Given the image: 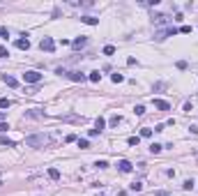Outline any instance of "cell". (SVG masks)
<instances>
[{
	"mask_svg": "<svg viewBox=\"0 0 198 196\" xmlns=\"http://www.w3.org/2000/svg\"><path fill=\"white\" fill-rule=\"evenodd\" d=\"M23 81H26V83H39V81H42V74L35 72V69H30V72L23 74Z\"/></svg>",
	"mask_w": 198,
	"mask_h": 196,
	"instance_id": "cell-4",
	"label": "cell"
},
{
	"mask_svg": "<svg viewBox=\"0 0 198 196\" xmlns=\"http://www.w3.org/2000/svg\"><path fill=\"white\" fill-rule=\"evenodd\" d=\"M129 189H131V191H143V182H138V180H136V182H131V185H129Z\"/></svg>",
	"mask_w": 198,
	"mask_h": 196,
	"instance_id": "cell-16",
	"label": "cell"
},
{
	"mask_svg": "<svg viewBox=\"0 0 198 196\" xmlns=\"http://www.w3.org/2000/svg\"><path fill=\"white\" fill-rule=\"evenodd\" d=\"M111 81H113V83H122V81H125V76L115 72V74H111Z\"/></svg>",
	"mask_w": 198,
	"mask_h": 196,
	"instance_id": "cell-17",
	"label": "cell"
},
{
	"mask_svg": "<svg viewBox=\"0 0 198 196\" xmlns=\"http://www.w3.org/2000/svg\"><path fill=\"white\" fill-rule=\"evenodd\" d=\"M7 56H9V51H7L5 46H0V58H7Z\"/></svg>",
	"mask_w": 198,
	"mask_h": 196,
	"instance_id": "cell-29",
	"label": "cell"
},
{
	"mask_svg": "<svg viewBox=\"0 0 198 196\" xmlns=\"http://www.w3.org/2000/svg\"><path fill=\"white\" fill-rule=\"evenodd\" d=\"M134 113H136V115H143V113H145V106H143V104H138V106L134 108Z\"/></svg>",
	"mask_w": 198,
	"mask_h": 196,
	"instance_id": "cell-26",
	"label": "cell"
},
{
	"mask_svg": "<svg viewBox=\"0 0 198 196\" xmlns=\"http://www.w3.org/2000/svg\"><path fill=\"white\" fill-rule=\"evenodd\" d=\"M81 21L88 23V26H97V23H99V19H94V16H81Z\"/></svg>",
	"mask_w": 198,
	"mask_h": 196,
	"instance_id": "cell-11",
	"label": "cell"
},
{
	"mask_svg": "<svg viewBox=\"0 0 198 196\" xmlns=\"http://www.w3.org/2000/svg\"><path fill=\"white\" fill-rule=\"evenodd\" d=\"M76 143H78V148H83V150H88V148H90V141H88V139H78Z\"/></svg>",
	"mask_w": 198,
	"mask_h": 196,
	"instance_id": "cell-19",
	"label": "cell"
},
{
	"mask_svg": "<svg viewBox=\"0 0 198 196\" xmlns=\"http://www.w3.org/2000/svg\"><path fill=\"white\" fill-rule=\"evenodd\" d=\"M99 196H106V194H99Z\"/></svg>",
	"mask_w": 198,
	"mask_h": 196,
	"instance_id": "cell-34",
	"label": "cell"
},
{
	"mask_svg": "<svg viewBox=\"0 0 198 196\" xmlns=\"http://www.w3.org/2000/svg\"><path fill=\"white\" fill-rule=\"evenodd\" d=\"M48 178H51V180H58V178H60V171L58 169H48Z\"/></svg>",
	"mask_w": 198,
	"mask_h": 196,
	"instance_id": "cell-18",
	"label": "cell"
},
{
	"mask_svg": "<svg viewBox=\"0 0 198 196\" xmlns=\"http://www.w3.org/2000/svg\"><path fill=\"white\" fill-rule=\"evenodd\" d=\"M152 23H154V26H166L168 16L166 14H154V16H152Z\"/></svg>",
	"mask_w": 198,
	"mask_h": 196,
	"instance_id": "cell-7",
	"label": "cell"
},
{
	"mask_svg": "<svg viewBox=\"0 0 198 196\" xmlns=\"http://www.w3.org/2000/svg\"><path fill=\"white\" fill-rule=\"evenodd\" d=\"M141 136H143V139H150V136H152V129L143 127V129H141Z\"/></svg>",
	"mask_w": 198,
	"mask_h": 196,
	"instance_id": "cell-23",
	"label": "cell"
},
{
	"mask_svg": "<svg viewBox=\"0 0 198 196\" xmlns=\"http://www.w3.org/2000/svg\"><path fill=\"white\" fill-rule=\"evenodd\" d=\"M161 150H164V145H159V143H152V145H150V152H152V155H159Z\"/></svg>",
	"mask_w": 198,
	"mask_h": 196,
	"instance_id": "cell-15",
	"label": "cell"
},
{
	"mask_svg": "<svg viewBox=\"0 0 198 196\" xmlns=\"http://www.w3.org/2000/svg\"><path fill=\"white\" fill-rule=\"evenodd\" d=\"M177 32H182V35H189V32H191V26H182V28H177Z\"/></svg>",
	"mask_w": 198,
	"mask_h": 196,
	"instance_id": "cell-27",
	"label": "cell"
},
{
	"mask_svg": "<svg viewBox=\"0 0 198 196\" xmlns=\"http://www.w3.org/2000/svg\"><path fill=\"white\" fill-rule=\"evenodd\" d=\"M127 143H129L131 148H134V145H138V143H141V139H138V136H129V139H127Z\"/></svg>",
	"mask_w": 198,
	"mask_h": 196,
	"instance_id": "cell-22",
	"label": "cell"
},
{
	"mask_svg": "<svg viewBox=\"0 0 198 196\" xmlns=\"http://www.w3.org/2000/svg\"><path fill=\"white\" fill-rule=\"evenodd\" d=\"M154 108H159V111H171V104L164 102V99H154Z\"/></svg>",
	"mask_w": 198,
	"mask_h": 196,
	"instance_id": "cell-9",
	"label": "cell"
},
{
	"mask_svg": "<svg viewBox=\"0 0 198 196\" xmlns=\"http://www.w3.org/2000/svg\"><path fill=\"white\" fill-rule=\"evenodd\" d=\"M94 166H97V169H108V162H106V159H97Z\"/></svg>",
	"mask_w": 198,
	"mask_h": 196,
	"instance_id": "cell-24",
	"label": "cell"
},
{
	"mask_svg": "<svg viewBox=\"0 0 198 196\" xmlns=\"http://www.w3.org/2000/svg\"><path fill=\"white\" fill-rule=\"evenodd\" d=\"M88 78H90L92 83H99V81H101V74H99L97 69H94V72H90V76H88Z\"/></svg>",
	"mask_w": 198,
	"mask_h": 196,
	"instance_id": "cell-14",
	"label": "cell"
},
{
	"mask_svg": "<svg viewBox=\"0 0 198 196\" xmlns=\"http://www.w3.org/2000/svg\"><path fill=\"white\" fill-rule=\"evenodd\" d=\"M39 49L46 53H53V49H55V42H53V37H44L42 42H39Z\"/></svg>",
	"mask_w": 198,
	"mask_h": 196,
	"instance_id": "cell-3",
	"label": "cell"
},
{
	"mask_svg": "<svg viewBox=\"0 0 198 196\" xmlns=\"http://www.w3.org/2000/svg\"><path fill=\"white\" fill-rule=\"evenodd\" d=\"M12 106V99H7V97H0V108H9Z\"/></svg>",
	"mask_w": 198,
	"mask_h": 196,
	"instance_id": "cell-20",
	"label": "cell"
},
{
	"mask_svg": "<svg viewBox=\"0 0 198 196\" xmlns=\"http://www.w3.org/2000/svg\"><path fill=\"white\" fill-rule=\"evenodd\" d=\"M26 115H28V118H42L44 113H39V111H37V108H32V111H28Z\"/></svg>",
	"mask_w": 198,
	"mask_h": 196,
	"instance_id": "cell-21",
	"label": "cell"
},
{
	"mask_svg": "<svg viewBox=\"0 0 198 196\" xmlns=\"http://www.w3.org/2000/svg\"><path fill=\"white\" fill-rule=\"evenodd\" d=\"M2 81H5L9 88H16V85H19V81H16L14 76H9V74H2Z\"/></svg>",
	"mask_w": 198,
	"mask_h": 196,
	"instance_id": "cell-10",
	"label": "cell"
},
{
	"mask_svg": "<svg viewBox=\"0 0 198 196\" xmlns=\"http://www.w3.org/2000/svg\"><path fill=\"white\" fill-rule=\"evenodd\" d=\"M65 141H67V143H74V141H78V139H76V136H74V134H69V136H67V139H65Z\"/></svg>",
	"mask_w": 198,
	"mask_h": 196,
	"instance_id": "cell-31",
	"label": "cell"
},
{
	"mask_svg": "<svg viewBox=\"0 0 198 196\" xmlns=\"http://www.w3.org/2000/svg\"><path fill=\"white\" fill-rule=\"evenodd\" d=\"M48 141H51V139H48L46 134H32V136L26 139V145H28V148H44Z\"/></svg>",
	"mask_w": 198,
	"mask_h": 196,
	"instance_id": "cell-1",
	"label": "cell"
},
{
	"mask_svg": "<svg viewBox=\"0 0 198 196\" xmlns=\"http://www.w3.org/2000/svg\"><path fill=\"white\" fill-rule=\"evenodd\" d=\"M85 44H88V37H85V35L76 37V39L72 42V46H74V49H81V46H85Z\"/></svg>",
	"mask_w": 198,
	"mask_h": 196,
	"instance_id": "cell-8",
	"label": "cell"
},
{
	"mask_svg": "<svg viewBox=\"0 0 198 196\" xmlns=\"http://www.w3.org/2000/svg\"><path fill=\"white\" fill-rule=\"evenodd\" d=\"M118 169H120V173H131V171H134V164H131L129 159H120L118 162Z\"/></svg>",
	"mask_w": 198,
	"mask_h": 196,
	"instance_id": "cell-5",
	"label": "cell"
},
{
	"mask_svg": "<svg viewBox=\"0 0 198 196\" xmlns=\"http://www.w3.org/2000/svg\"><path fill=\"white\" fill-rule=\"evenodd\" d=\"M182 187H184V189H191V187H193V180H184Z\"/></svg>",
	"mask_w": 198,
	"mask_h": 196,
	"instance_id": "cell-30",
	"label": "cell"
},
{
	"mask_svg": "<svg viewBox=\"0 0 198 196\" xmlns=\"http://www.w3.org/2000/svg\"><path fill=\"white\" fill-rule=\"evenodd\" d=\"M2 120H5V113H2V111H0V122H2Z\"/></svg>",
	"mask_w": 198,
	"mask_h": 196,
	"instance_id": "cell-33",
	"label": "cell"
},
{
	"mask_svg": "<svg viewBox=\"0 0 198 196\" xmlns=\"http://www.w3.org/2000/svg\"><path fill=\"white\" fill-rule=\"evenodd\" d=\"M0 37H2V39H7V37H9V30H7V28H0Z\"/></svg>",
	"mask_w": 198,
	"mask_h": 196,
	"instance_id": "cell-28",
	"label": "cell"
},
{
	"mask_svg": "<svg viewBox=\"0 0 198 196\" xmlns=\"http://www.w3.org/2000/svg\"><path fill=\"white\" fill-rule=\"evenodd\" d=\"M173 35H177V28H166V30H159V32H157V35H154V39L157 42H164V39H166V37H173Z\"/></svg>",
	"mask_w": 198,
	"mask_h": 196,
	"instance_id": "cell-2",
	"label": "cell"
},
{
	"mask_svg": "<svg viewBox=\"0 0 198 196\" xmlns=\"http://www.w3.org/2000/svg\"><path fill=\"white\" fill-rule=\"evenodd\" d=\"M0 145H7V148H14V141H12V139H7V136H0Z\"/></svg>",
	"mask_w": 198,
	"mask_h": 196,
	"instance_id": "cell-13",
	"label": "cell"
},
{
	"mask_svg": "<svg viewBox=\"0 0 198 196\" xmlns=\"http://www.w3.org/2000/svg\"><path fill=\"white\" fill-rule=\"evenodd\" d=\"M104 127H106V120H104V118H97V120H94V129H97L99 134H101V129H104Z\"/></svg>",
	"mask_w": 198,
	"mask_h": 196,
	"instance_id": "cell-12",
	"label": "cell"
},
{
	"mask_svg": "<svg viewBox=\"0 0 198 196\" xmlns=\"http://www.w3.org/2000/svg\"><path fill=\"white\" fill-rule=\"evenodd\" d=\"M7 129H9V125H7V122H0V132H7Z\"/></svg>",
	"mask_w": 198,
	"mask_h": 196,
	"instance_id": "cell-32",
	"label": "cell"
},
{
	"mask_svg": "<svg viewBox=\"0 0 198 196\" xmlns=\"http://www.w3.org/2000/svg\"><path fill=\"white\" fill-rule=\"evenodd\" d=\"M113 53H115V46H111V44L104 46V56H113Z\"/></svg>",
	"mask_w": 198,
	"mask_h": 196,
	"instance_id": "cell-25",
	"label": "cell"
},
{
	"mask_svg": "<svg viewBox=\"0 0 198 196\" xmlns=\"http://www.w3.org/2000/svg\"><path fill=\"white\" fill-rule=\"evenodd\" d=\"M16 49H21V51H28V49H30V39H28V35H23L21 39H16Z\"/></svg>",
	"mask_w": 198,
	"mask_h": 196,
	"instance_id": "cell-6",
	"label": "cell"
}]
</instances>
